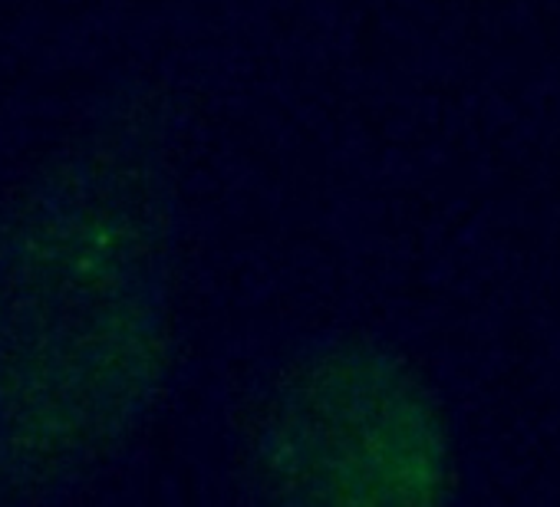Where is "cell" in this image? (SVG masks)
Returning a JSON list of instances; mask_svg holds the SVG:
<instances>
[{
    "mask_svg": "<svg viewBox=\"0 0 560 507\" xmlns=\"http://www.w3.org/2000/svg\"><path fill=\"white\" fill-rule=\"evenodd\" d=\"M172 359L159 191L113 158L60 168L0 227V507L57 500L119 461Z\"/></svg>",
    "mask_w": 560,
    "mask_h": 507,
    "instance_id": "1",
    "label": "cell"
},
{
    "mask_svg": "<svg viewBox=\"0 0 560 507\" xmlns=\"http://www.w3.org/2000/svg\"><path fill=\"white\" fill-rule=\"evenodd\" d=\"M250 507H442L435 409L389 353L334 340L280 366L247 409Z\"/></svg>",
    "mask_w": 560,
    "mask_h": 507,
    "instance_id": "2",
    "label": "cell"
}]
</instances>
